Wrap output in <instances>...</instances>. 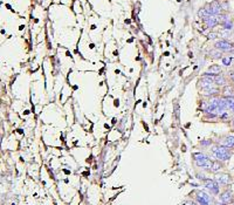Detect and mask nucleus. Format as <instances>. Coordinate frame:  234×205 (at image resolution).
Here are the masks:
<instances>
[{"mask_svg": "<svg viewBox=\"0 0 234 205\" xmlns=\"http://www.w3.org/2000/svg\"><path fill=\"white\" fill-rule=\"evenodd\" d=\"M192 156H193V160H194V162H196L197 167L203 168V169H205V170L211 169L213 161H212L210 157H207L205 154H203V152H194Z\"/></svg>", "mask_w": 234, "mask_h": 205, "instance_id": "obj_1", "label": "nucleus"}, {"mask_svg": "<svg viewBox=\"0 0 234 205\" xmlns=\"http://www.w3.org/2000/svg\"><path fill=\"white\" fill-rule=\"evenodd\" d=\"M205 186H206L213 195H218L219 193V184L216 183L215 179H205Z\"/></svg>", "mask_w": 234, "mask_h": 205, "instance_id": "obj_2", "label": "nucleus"}, {"mask_svg": "<svg viewBox=\"0 0 234 205\" xmlns=\"http://www.w3.org/2000/svg\"><path fill=\"white\" fill-rule=\"evenodd\" d=\"M215 47L218 51H221V52H229L233 49V46H232L231 42L226 40H220L215 43Z\"/></svg>", "mask_w": 234, "mask_h": 205, "instance_id": "obj_3", "label": "nucleus"}, {"mask_svg": "<svg viewBox=\"0 0 234 205\" xmlns=\"http://www.w3.org/2000/svg\"><path fill=\"white\" fill-rule=\"evenodd\" d=\"M197 200L200 205H210L211 204V198L208 197V195H206L205 192H198L197 193Z\"/></svg>", "mask_w": 234, "mask_h": 205, "instance_id": "obj_4", "label": "nucleus"}, {"mask_svg": "<svg viewBox=\"0 0 234 205\" xmlns=\"http://www.w3.org/2000/svg\"><path fill=\"white\" fill-rule=\"evenodd\" d=\"M216 183L221 185H228L231 183V176L227 175V174H220V175L216 176Z\"/></svg>", "mask_w": 234, "mask_h": 205, "instance_id": "obj_5", "label": "nucleus"}, {"mask_svg": "<svg viewBox=\"0 0 234 205\" xmlns=\"http://www.w3.org/2000/svg\"><path fill=\"white\" fill-rule=\"evenodd\" d=\"M221 145L226 148H233L234 147V137L233 136H226L221 139Z\"/></svg>", "mask_w": 234, "mask_h": 205, "instance_id": "obj_6", "label": "nucleus"}, {"mask_svg": "<svg viewBox=\"0 0 234 205\" xmlns=\"http://www.w3.org/2000/svg\"><path fill=\"white\" fill-rule=\"evenodd\" d=\"M220 200H221V203L228 204L229 202H232V192L229 190H226L224 193L220 195Z\"/></svg>", "mask_w": 234, "mask_h": 205, "instance_id": "obj_7", "label": "nucleus"}, {"mask_svg": "<svg viewBox=\"0 0 234 205\" xmlns=\"http://www.w3.org/2000/svg\"><path fill=\"white\" fill-rule=\"evenodd\" d=\"M213 82H214V84H218V86H224V87L227 86L226 78L222 75H215L213 78Z\"/></svg>", "mask_w": 234, "mask_h": 205, "instance_id": "obj_8", "label": "nucleus"}, {"mask_svg": "<svg viewBox=\"0 0 234 205\" xmlns=\"http://www.w3.org/2000/svg\"><path fill=\"white\" fill-rule=\"evenodd\" d=\"M205 22H206L207 27L210 28H213L214 26L218 23V18H215L214 15H211V17H207L206 19H205Z\"/></svg>", "mask_w": 234, "mask_h": 205, "instance_id": "obj_9", "label": "nucleus"}, {"mask_svg": "<svg viewBox=\"0 0 234 205\" xmlns=\"http://www.w3.org/2000/svg\"><path fill=\"white\" fill-rule=\"evenodd\" d=\"M222 94H224V97H228V96H234V89L232 86H225L224 88V91H222Z\"/></svg>", "mask_w": 234, "mask_h": 205, "instance_id": "obj_10", "label": "nucleus"}, {"mask_svg": "<svg viewBox=\"0 0 234 205\" xmlns=\"http://www.w3.org/2000/svg\"><path fill=\"white\" fill-rule=\"evenodd\" d=\"M208 73L212 74V75H219L221 73V67L219 65H214V66H211L208 68Z\"/></svg>", "mask_w": 234, "mask_h": 205, "instance_id": "obj_11", "label": "nucleus"}, {"mask_svg": "<svg viewBox=\"0 0 234 205\" xmlns=\"http://www.w3.org/2000/svg\"><path fill=\"white\" fill-rule=\"evenodd\" d=\"M221 167H222L221 163L219 162V161H215V162L212 163V167H211V169H210V171H212V172H214V174H216V172L220 171Z\"/></svg>", "mask_w": 234, "mask_h": 205, "instance_id": "obj_12", "label": "nucleus"}, {"mask_svg": "<svg viewBox=\"0 0 234 205\" xmlns=\"http://www.w3.org/2000/svg\"><path fill=\"white\" fill-rule=\"evenodd\" d=\"M215 158H218L219 161H228L231 158V152H226V154H220L218 156H215Z\"/></svg>", "mask_w": 234, "mask_h": 205, "instance_id": "obj_13", "label": "nucleus"}, {"mask_svg": "<svg viewBox=\"0 0 234 205\" xmlns=\"http://www.w3.org/2000/svg\"><path fill=\"white\" fill-rule=\"evenodd\" d=\"M232 61H233V58H232V56H224V58H222V65L229 67L232 64Z\"/></svg>", "mask_w": 234, "mask_h": 205, "instance_id": "obj_14", "label": "nucleus"}, {"mask_svg": "<svg viewBox=\"0 0 234 205\" xmlns=\"http://www.w3.org/2000/svg\"><path fill=\"white\" fill-rule=\"evenodd\" d=\"M226 100V104H227V108L231 109L232 107L234 106V96H228V97H225Z\"/></svg>", "mask_w": 234, "mask_h": 205, "instance_id": "obj_15", "label": "nucleus"}, {"mask_svg": "<svg viewBox=\"0 0 234 205\" xmlns=\"http://www.w3.org/2000/svg\"><path fill=\"white\" fill-rule=\"evenodd\" d=\"M222 25H224V28L225 29H227V30H229V29H232V28H233V22H232L231 20H227V21H225L224 23H222Z\"/></svg>", "mask_w": 234, "mask_h": 205, "instance_id": "obj_16", "label": "nucleus"}, {"mask_svg": "<svg viewBox=\"0 0 234 205\" xmlns=\"http://www.w3.org/2000/svg\"><path fill=\"white\" fill-rule=\"evenodd\" d=\"M200 109H201V110H204L205 113H206V112H207V109H208V102H205V101H203V102H201V104H200Z\"/></svg>", "mask_w": 234, "mask_h": 205, "instance_id": "obj_17", "label": "nucleus"}, {"mask_svg": "<svg viewBox=\"0 0 234 205\" xmlns=\"http://www.w3.org/2000/svg\"><path fill=\"white\" fill-rule=\"evenodd\" d=\"M211 55H213V58H220V56H221V53H220V52L219 51H212L211 52Z\"/></svg>", "mask_w": 234, "mask_h": 205, "instance_id": "obj_18", "label": "nucleus"}, {"mask_svg": "<svg viewBox=\"0 0 234 205\" xmlns=\"http://www.w3.org/2000/svg\"><path fill=\"white\" fill-rule=\"evenodd\" d=\"M216 36H218V34H216V33H211L208 35V39H215Z\"/></svg>", "mask_w": 234, "mask_h": 205, "instance_id": "obj_19", "label": "nucleus"}, {"mask_svg": "<svg viewBox=\"0 0 234 205\" xmlns=\"http://www.w3.org/2000/svg\"><path fill=\"white\" fill-rule=\"evenodd\" d=\"M201 144L203 145H210L211 144V141H203L201 142Z\"/></svg>", "mask_w": 234, "mask_h": 205, "instance_id": "obj_20", "label": "nucleus"}, {"mask_svg": "<svg viewBox=\"0 0 234 205\" xmlns=\"http://www.w3.org/2000/svg\"><path fill=\"white\" fill-rule=\"evenodd\" d=\"M229 77H231L232 82L234 83V72H231V74H229Z\"/></svg>", "mask_w": 234, "mask_h": 205, "instance_id": "obj_21", "label": "nucleus"}, {"mask_svg": "<svg viewBox=\"0 0 234 205\" xmlns=\"http://www.w3.org/2000/svg\"><path fill=\"white\" fill-rule=\"evenodd\" d=\"M184 205H197L194 202H185L184 203Z\"/></svg>", "mask_w": 234, "mask_h": 205, "instance_id": "obj_22", "label": "nucleus"}, {"mask_svg": "<svg viewBox=\"0 0 234 205\" xmlns=\"http://www.w3.org/2000/svg\"><path fill=\"white\" fill-rule=\"evenodd\" d=\"M218 205H228V204H225V203H220V204H218Z\"/></svg>", "mask_w": 234, "mask_h": 205, "instance_id": "obj_23", "label": "nucleus"}, {"mask_svg": "<svg viewBox=\"0 0 234 205\" xmlns=\"http://www.w3.org/2000/svg\"><path fill=\"white\" fill-rule=\"evenodd\" d=\"M232 125H233V127H234V120H233V122H232Z\"/></svg>", "mask_w": 234, "mask_h": 205, "instance_id": "obj_24", "label": "nucleus"}, {"mask_svg": "<svg viewBox=\"0 0 234 205\" xmlns=\"http://www.w3.org/2000/svg\"><path fill=\"white\" fill-rule=\"evenodd\" d=\"M233 72H234V69H233Z\"/></svg>", "mask_w": 234, "mask_h": 205, "instance_id": "obj_25", "label": "nucleus"}]
</instances>
